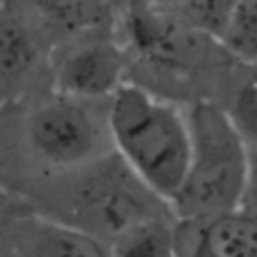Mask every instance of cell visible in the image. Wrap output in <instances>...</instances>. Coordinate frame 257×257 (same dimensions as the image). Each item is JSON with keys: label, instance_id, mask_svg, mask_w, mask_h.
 <instances>
[{"label": "cell", "instance_id": "obj_6", "mask_svg": "<svg viewBox=\"0 0 257 257\" xmlns=\"http://www.w3.org/2000/svg\"><path fill=\"white\" fill-rule=\"evenodd\" d=\"M46 38L26 4L0 6V104L24 94L36 74Z\"/></svg>", "mask_w": 257, "mask_h": 257}, {"label": "cell", "instance_id": "obj_11", "mask_svg": "<svg viewBox=\"0 0 257 257\" xmlns=\"http://www.w3.org/2000/svg\"><path fill=\"white\" fill-rule=\"evenodd\" d=\"M159 4L171 18L215 42L221 40L233 10L231 0H177Z\"/></svg>", "mask_w": 257, "mask_h": 257}, {"label": "cell", "instance_id": "obj_10", "mask_svg": "<svg viewBox=\"0 0 257 257\" xmlns=\"http://www.w3.org/2000/svg\"><path fill=\"white\" fill-rule=\"evenodd\" d=\"M112 257H179V221L163 215L143 221L108 245Z\"/></svg>", "mask_w": 257, "mask_h": 257}, {"label": "cell", "instance_id": "obj_9", "mask_svg": "<svg viewBox=\"0 0 257 257\" xmlns=\"http://www.w3.org/2000/svg\"><path fill=\"white\" fill-rule=\"evenodd\" d=\"M44 38L68 40L116 28L122 4L110 2H32L26 4Z\"/></svg>", "mask_w": 257, "mask_h": 257}, {"label": "cell", "instance_id": "obj_8", "mask_svg": "<svg viewBox=\"0 0 257 257\" xmlns=\"http://www.w3.org/2000/svg\"><path fill=\"white\" fill-rule=\"evenodd\" d=\"M179 257H257V219L235 209L207 221L179 223Z\"/></svg>", "mask_w": 257, "mask_h": 257}, {"label": "cell", "instance_id": "obj_15", "mask_svg": "<svg viewBox=\"0 0 257 257\" xmlns=\"http://www.w3.org/2000/svg\"><path fill=\"white\" fill-rule=\"evenodd\" d=\"M0 6H2V2H0Z\"/></svg>", "mask_w": 257, "mask_h": 257}, {"label": "cell", "instance_id": "obj_7", "mask_svg": "<svg viewBox=\"0 0 257 257\" xmlns=\"http://www.w3.org/2000/svg\"><path fill=\"white\" fill-rule=\"evenodd\" d=\"M8 243L12 257H112L106 243L40 213L14 217Z\"/></svg>", "mask_w": 257, "mask_h": 257}, {"label": "cell", "instance_id": "obj_4", "mask_svg": "<svg viewBox=\"0 0 257 257\" xmlns=\"http://www.w3.org/2000/svg\"><path fill=\"white\" fill-rule=\"evenodd\" d=\"M106 108L108 102L76 100L50 90L24 114V155L50 179L96 163L112 153Z\"/></svg>", "mask_w": 257, "mask_h": 257}, {"label": "cell", "instance_id": "obj_13", "mask_svg": "<svg viewBox=\"0 0 257 257\" xmlns=\"http://www.w3.org/2000/svg\"><path fill=\"white\" fill-rule=\"evenodd\" d=\"M223 108L247 147H257V66L237 82Z\"/></svg>", "mask_w": 257, "mask_h": 257}, {"label": "cell", "instance_id": "obj_1", "mask_svg": "<svg viewBox=\"0 0 257 257\" xmlns=\"http://www.w3.org/2000/svg\"><path fill=\"white\" fill-rule=\"evenodd\" d=\"M112 151L155 195L173 205L191 163L189 110L141 82H124L106 108Z\"/></svg>", "mask_w": 257, "mask_h": 257}, {"label": "cell", "instance_id": "obj_3", "mask_svg": "<svg viewBox=\"0 0 257 257\" xmlns=\"http://www.w3.org/2000/svg\"><path fill=\"white\" fill-rule=\"evenodd\" d=\"M191 163L171 209L179 223H199L239 209L249 147L223 106L197 100L189 106Z\"/></svg>", "mask_w": 257, "mask_h": 257}, {"label": "cell", "instance_id": "obj_14", "mask_svg": "<svg viewBox=\"0 0 257 257\" xmlns=\"http://www.w3.org/2000/svg\"><path fill=\"white\" fill-rule=\"evenodd\" d=\"M239 211L257 219V147H249L247 173H245V185H243Z\"/></svg>", "mask_w": 257, "mask_h": 257}, {"label": "cell", "instance_id": "obj_12", "mask_svg": "<svg viewBox=\"0 0 257 257\" xmlns=\"http://www.w3.org/2000/svg\"><path fill=\"white\" fill-rule=\"evenodd\" d=\"M221 48L241 64L257 66V0L233 2Z\"/></svg>", "mask_w": 257, "mask_h": 257}, {"label": "cell", "instance_id": "obj_5", "mask_svg": "<svg viewBox=\"0 0 257 257\" xmlns=\"http://www.w3.org/2000/svg\"><path fill=\"white\" fill-rule=\"evenodd\" d=\"M128 54L114 30L86 34L54 46L50 90L86 102H108L126 82Z\"/></svg>", "mask_w": 257, "mask_h": 257}, {"label": "cell", "instance_id": "obj_2", "mask_svg": "<svg viewBox=\"0 0 257 257\" xmlns=\"http://www.w3.org/2000/svg\"><path fill=\"white\" fill-rule=\"evenodd\" d=\"M44 201L50 209L40 215L76 227L106 245L143 221L175 215L114 151L84 169L52 177Z\"/></svg>", "mask_w": 257, "mask_h": 257}]
</instances>
